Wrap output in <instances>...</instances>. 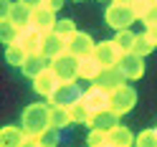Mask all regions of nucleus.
I'll list each match as a JSON object with an SVG mask.
<instances>
[{
    "label": "nucleus",
    "instance_id": "f03ea898",
    "mask_svg": "<svg viewBox=\"0 0 157 147\" xmlns=\"http://www.w3.org/2000/svg\"><path fill=\"white\" fill-rule=\"evenodd\" d=\"M104 21H106V25H112L114 31H122V28H129L137 21V13H134L132 3L112 0V5L106 8V13H104Z\"/></svg>",
    "mask_w": 157,
    "mask_h": 147
},
{
    "label": "nucleus",
    "instance_id": "c85d7f7f",
    "mask_svg": "<svg viewBox=\"0 0 157 147\" xmlns=\"http://www.w3.org/2000/svg\"><path fill=\"white\" fill-rule=\"evenodd\" d=\"M56 33H58V36H63V38L74 36V33H76V23H74V21H68V18H66V21H58V23H56Z\"/></svg>",
    "mask_w": 157,
    "mask_h": 147
},
{
    "label": "nucleus",
    "instance_id": "dca6fc26",
    "mask_svg": "<svg viewBox=\"0 0 157 147\" xmlns=\"http://www.w3.org/2000/svg\"><path fill=\"white\" fill-rule=\"evenodd\" d=\"M41 41H43V36L38 33V31H33L31 25H28V28H21V33H18V38H15V43L23 46L28 53L41 51Z\"/></svg>",
    "mask_w": 157,
    "mask_h": 147
},
{
    "label": "nucleus",
    "instance_id": "9d476101",
    "mask_svg": "<svg viewBox=\"0 0 157 147\" xmlns=\"http://www.w3.org/2000/svg\"><path fill=\"white\" fill-rule=\"evenodd\" d=\"M124 81L127 79H124V74H122L119 66H104L101 71H99V76L94 79V84L101 86V89H106V91H114L117 86H122Z\"/></svg>",
    "mask_w": 157,
    "mask_h": 147
},
{
    "label": "nucleus",
    "instance_id": "4be33fe9",
    "mask_svg": "<svg viewBox=\"0 0 157 147\" xmlns=\"http://www.w3.org/2000/svg\"><path fill=\"white\" fill-rule=\"evenodd\" d=\"M68 109H71V119H74V124H89V119H91V109L84 104V99L74 102Z\"/></svg>",
    "mask_w": 157,
    "mask_h": 147
},
{
    "label": "nucleus",
    "instance_id": "72a5a7b5",
    "mask_svg": "<svg viewBox=\"0 0 157 147\" xmlns=\"http://www.w3.org/2000/svg\"><path fill=\"white\" fill-rule=\"evenodd\" d=\"M147 3H157V0H147Z\"/></svg>",
    "mask_w": 157,
    "mask_h": 147
},
{
    "label": "nucleus",
    "instance_id": "423d86ee",
    "mask_svg": "<svg viewBox=\"0 0 157 147\" xmlns=\"http://www.w3.org/2000/svg\"><path fill=\"white\" fill-rule=\"evenodd\" d=\"M144 56L140 53H134V51H127L122 58H119V66L122 68V74H124V79L127 81H134V79H140V76L144 74V61H142Z\"/></svg>",
    "mask_w": 157,
    "mask_h": 147
},
{
    "label": "nucleus",
    "instance_id": "6e6552de",
    "mask_svg": "<svg viewBox=\"0 0 157 147\" xmlns=\"http://www.w3.org/2000/svg\"><path fill=\"white\" fill-rule=\"evenodd\" d=\"M94 56L101 61V66H117L119 58L124 56V51L117 41H101V43L94 46Z\"/></svg>",
    "mask_w": 157,
    "mask_h": 147
},
{
    "label": "nucleus",
    "instance_id": "cd10ccee",
    "mask_svg": "<svg viewBox=\"0 0 157 147\" xmlns=\"http://www.w3.org/2000/svg\"><path fill=\"white\" fill-rule=\"evenodd\" d=\"M89 145H112V137L106 130H94L91 127V132H89Z\"/></svg>",
    "mask_w": 157,
    "mask_h": 147
},
{
    "label": "nucleus",
    "instance_id": "f257e3e1",
    "mask_svg": "<svg viewBox=\"0 0 157 147\" xmlns=\"http://www.w3.org/2000/svg\"><path fill=\"white\" fill-rule=\"evenodd\" d=\"M51 127V104H31L23 112V130L25 134H38Z\"/></svg>",
    "mask_w": 157,
    "mask_h": 147
},
{
    "label": "nucleus",
    "instance_id": "ddd939ff",
    "mask_svg": "<svg viewBox=\"0 0 157 147\" xmlns=\"http://www.w3.org/2000/svg\"><path fill=\"white\" fill-rule=\"evenodd\" d=\"M119 112H114L112 106H106V109H99V112H94L91 114V119H89V127H94V130H106V132H112L117 124H119Z\"/></svg>",
    "mask_w": 157,
    "mask_h": 147
},
{
    "label": "nucleus",
    "instance_id": "1a4fd4ad",
    "mask_svg": "<svg viewBox=\"0 0 157 147\" xmlns=\"http://www.w3.org/2000/svg\"><path fill=\"white\" fill-rule=\"evenodd\" d=\"M81 99H84V104L91 109V114L94 112H99V109H106V106H112V91H106V89H101V86H91L89 91H84L81 94Z\"/></svg>",
    "mask_w": 157,
    "mask_h": 147
},
{
    "label": "nucleus",
    "instance_id": "f8f14e48",
    "mask_svg": "<svg viewBox=\"0 0 157 147\" xmlns=\"http://www.w3.org/2000/svg\"><path fill=\"white\" fill-rule=\"evenodd\" d=\"M58 84H61V79L56 76V71H53L51 66H46L38 76H33V89L41 94V96H51Z\"/></svg>",
    "mask_w": 157,
    "mask_h": 147
},
{
    "label": "nucleus",
    "instance_id": "bb28decb",
    "mask_svg": "<svg viewBox=\"0 0 157 147\" xmlns=\"http://www.w3.org/2000/svg\"><path fill=\"white\" fill-rule=\"evenodd\" d=\"M137 145L140 147H157V130H144L137 134Z\"/></svg>",
    "mask_w": 157,
    "mask_h": 147
},
{
    "label": "nucleus",
    "instance_id": "6ab92c4d",
    "mask_svg": "<svg viewBox=\"0 0 157 147\" xmlns=\"http://www.w3.org/2000/svg\"><path fill=\"white\" fill-rule=\"evenodd\" d=\"M68 124H74L71 109H68V106H61V104H51V127H56V130H66Z\"/></svg>",
    "mask_w": 157,
    "mask_h": 147
},
{
    "label": "nucleus",
    "instance_id": "7c9ffc66",
    "mask_svg": "<svg viewBox=\"0 0 157 147\" xmlns=\"http://www.w3.org/2000/svg\"><path fill=\"white\" fill-rule=\"evenodd\" d=\"M147 36H150L152 41L157 43V23H152V25H147Z\"/></svg>",
    "mask_w": 157,
    "mask_h": 147
},
{
    "label": "nucleus",
    "instance_id": "c9c22d12",
    "mask_svg": "<svg viewBox=\"0 0 157 147\" xmlns=\"http://www.w3.org/2000/svg\"><path fill=\"white\" fill-rule=\"evenodd\" d=\"M99 3H101V0H99Z\"/></svg>",
    "mask_w": 157,
    "mask_h": 147
},
{
    "label": "nucleus",
    "instance_id": "a878e982",
    "mask_svg": "<svg viewBox=\"0 0 157 147\" xmlns=\"http://www.w3.org/2000/svg\"><path fill=\"white\" fill-rule=\"evenodd\" d=\"M134 38H137V33H132L129 28H122V31H117V38L114 41L122 46V51L127 53V51H132L134 48Z\"/></svg>",
    "mask_w": 157,
    "mask_h": 147
},
{
    "label": "nucleus",
    "instance_id": "c756f323",
    "mask_svg": "<svg viewBox=\"0 0 157 147\" xmlns=\"http://www.w3.org/2000/svg\"><path fill=\"white\" fill-rule=\"evenodd\" d=\"M142 23H144V25L157 23V3H150V8H147L144 15H142Z\"/></svg>",
    "mask_w": 157,
    "mask_h": 147
},
{
    "label": "nucleus",
    "instance_id": "393cba45",
    "mask_svg": "<svg viewBox=\"0 0 157 147\" xmlns=\"http://www.w3.org/2000/svg\"><path fill=\"white\" fill-rule=\"evenodd\" d=\"M18 33H21V28H18L10 18H3V23H0V36H3V41H5V46H10V43H15V38H18Z\"/></svg>",
    "mask_w": 157,
    "mask_h": 147
},
{
    "label": "nucleus",
    "instance_id": "7ed1b4c3",
    "mask_svg": "<svg viewBox=\"0 0 157 147\" xmlns=\"http://www.w3.org/2000/svg\"><path fill=\"white\" fill-rule=\"evenodd\" d=\"M51 68L56 71V76L61 81H76L78 76H81V58L74 56V53H68V51H63L61 56L51 58Z\"/></svg>",
    "mask_w": 157,
    "mask_h": 147
},
{
    "label": "nucleus",
    "instance_id": "b1692460",
    "mask_svg": "<svg viewBox=\"0 0 157 147\" xmlns=\"http://www.w3.org/2000/svg\"><path fill=\"white\" fill-rule=\"evenodd\" d=\"M155 46H157V43H155L152 38L147 36V31H144V33H137V38H134V48H132V51L140 53V56H147V53L155 51Z\"/></svg>",
    "mask_w": 157,
    "mask_h": 147
},
{
    "label": "nucleus",
    "instance_id": "a211bd4d",
    "mask_svg": "<svg viewBox=\"0 0 157 147\" xmlns=\"http://www.w3.org/2000/svg\"><path fill=\"white\" fill-rule=\"evenodd\" d=\"M25 142V130L23 127H5L0 132V145L3 147H21Z\"/></svg>",
    "mask_w": 157,
    "mask_h": 147
},
{
    "label": "nucleus",
    "instance_id": "9b49d317",
    "mask_svg": "<svg viewBox=\"0 0 157 147\" xmlns=\"http://www.w3.org/2000/svg\"><path fill=\"white\" fill-rule=\"evenodd\" d=\"M94 41H91V36H86V33H74V36H68L66 38V51L68 53H74V56H78V58H84V56H89V53H94Z\"/></svg>",
    "mask_w": 157,
    "mask_h": 147
},
{
    "label": "nucleus",
    "instance_id": "2eb2a0df",
    "mask_svg": "<svg viewBox=\"0 0 157 147\" xmlns=\"http://www.w3.org/2000/svg\"><path fill=\"white\" fill-rule=\"evenodd\" d=\"M46 66H51V58L43 56L41 51H36V53H28V58H25L23 66H21V71H23L25 76H31V79H33V76H38Z\"/></svg>",
    "mask_w": 157,
    "mask_h": 147
},
{
    "label": "nucleus",
    "instance_id": "39448f33",
    "mask_svg": "<svg viewBox=\"0 0 157 147\" xmlns=\"http://www.w3.org/2000/svg\"><path fill=\"white\" fill-rule=\"evenodd\" d=\"M51 99V104H61V106H71L74 102L81 99V89H78L76 81H61L53 89V94L48 96Z\"/></svg>",
    "mask_w": 157,
    "mask_h": 147
},
{
    "label": "nucleus",
    "instance_id": "4468645a",
    "mask_svg": "<svg viewBox=\"0 0 157 147\" xmlns=\"http://www.w3.org/2000/svg\"><path fill=\"white\" fill-rule=\"evenodd\" d=\"M63 51H66V38L63 36H58L56 31H51V33L43 36V41H41V53L43 56L56 58V56H61Z\"/></svg>",
    "mask_w": 157,
    "mask_h": 147
},
{
    "label": "nucleus",
    "instance_id": "473e14b6",
    "mask_svg": "<svg viewBox=\"0 0 157 147\" xmlns=\"http://www.w3.org/2000/svg\"><path fill=\"white\" fill-rule=\"evenodd\" d=\"M21 3H25V5H31V8H38V5H43L46 0H21Z\"/></svg>",
    "mask_w": 157,
    "mask_h": 147
},
{
    "label": "nucleus",
    "instance_id": "412c9836",
    "mask_svg": "<svg viewBox=\"0 0 157 147\" xmlns=\"http://www.w3.org/2000/svg\"><path fill=\"white\" fill-rule=\"evenodd\" d=\"M109 137H112V145H117V147H129L132 142H137V137L127 130V127H119V124L109 132Z\"/></svg>",
    "mask_w": 157,
    "mask_h": 147
},
{
    "label": "nucleus",
    "instance_id": "aec40b11",
    "mask_svg": "<svg viewBox=\"0 0 157 147\" xmlns=\"http://www.w3.org/2000/svg\"><path fill=\"white\" fill-rule=\"evenodd\" d=\"M101 61L99 58H96L94 53H89V56H84L81 58V79H96V76H99V71H101Z\"/></svg>",
    "mask_w": 157,
    "mask_h": 147
},
{
    "label": "nucleus",
    "instance_id": "5701e85b",
    "mask_svg": "<svg viewBox=\"0 0 157 147\" xmlns=\"http://www.w3.org/2000/svg\"><path fill=\"white\" fill-rule=\"evenodd\" d=\"M5 58H8V64L10 66H23V61L28 58V51L23 46H18V43H10L5 48Z\"/></svg>",
    "mask_w": 157,
    "mask_h": 147
},
{
    "label": "nucleus",
    "instance_id": "f704fd0d",
    "mask_svg": "<svg viewBox=\"0 0 157 147\" xmlns=\"http://www.w3.org/2000/svg\"><path fill=\"white\" fill-rule=\"evenodd\" d=\"M122 3H132V0H122Z\"/></svg>",
    "mask_w": 157,
    "mask_h": 147
},
{
    "label": "nucleus",
    "instance_id": "20e7f679",
    "mask_svg": "<svg viewBox=\"0 0 157 147\" xmlns=\"http://www.w3.org/2000/svg\"><path fill=\"white\" fill-rule=\"evenodd\" d=\"M56 23L58 21H56V10H53V8H48V5L33 8V15H31V28H33V31L46 36V33L56 31Z\"/></svg>",
    "mask_w": 157,
    "mask_h": 147
},
{
    "label": "nucleus",
    "instance_id": "2f4dec72",
    "mask_svg": "<svg viewBox=\"0 0 157 147\" xmlns=\"http://www.w3.org/2000/svg\"><path fill=\"white\" fill-rule=\"evenodd\" d=\"M43 5H48V8H53V10H58V8L63 5V0H46Z\"/></svg>",
    "mask_w": 157,
    "mask_h": 147
},
{
    "label": "nucleus",
    "instance_id": "f3484780",
    "mask_svg": "<svg viewBox=\"0 0 157 147\" xmlns=\"http://www.w3.org/2000/svg\"><path fill=\"white\" fill-rule=\"evenodd\" d=\"M31 15H33V8L25 5V3H10V13H8V18L18 25V28H28L31 25Z\"/></svg>",
    "mask_w": 157,
    "mask_h": 147
},
{
    "label": "nucleus",
    "instance_id": "0eeeda50",
    "mask_svg": "<svg viewBox=\"0 0 157 147\" xmlns=\"http://www.w3.org/2000/svg\"><path fill=\"white\" fill-rule=\"evenodd\" d=\"M134 104H137V91L132 89V86L122 84V86H117V89L112 91V109H114V112L127 114Z\"/></svg>",
    "mask_w": 157,
    "mask_h": 147
}]
</instances>
